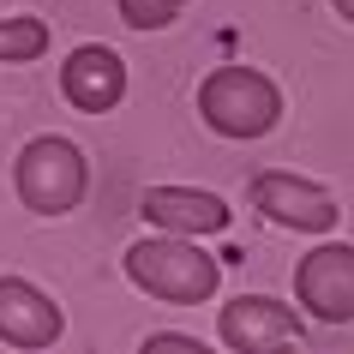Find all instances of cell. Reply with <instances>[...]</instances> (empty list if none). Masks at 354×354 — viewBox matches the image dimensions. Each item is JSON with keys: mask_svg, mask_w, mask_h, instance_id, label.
Instances as JSON below:
<instances>
[{"mask_svg": "<svg viewBox=\"0 0 354 354\" xmlns=\"http://www.w3.org/2000/svg\"><path fill=\"white\" fill-rule=\"evenodd\" d=\"M127 277H132V288H145L150 300L198 306V300L216 295L223 259H210L198 241H180V234H145L138 246H127Z\"/></svg>", "mask_w": 354, "mask_h": 354, "instance_id": "6da1fadb", "label": "cell"}, {"mask_svg": "<svg viewBox=\"0 0 354 354\" xmlns=\"http://www.w3.org/2000/svg\"><path fill=\"white\" fill-rule=\"evenodd\" d=\"M198 120L216 138H264L282 120V91L259 66H216L198 84Z\"/></svg>", "mask_w": 354, "mask_h": 354, "instance_id": "7a4b0ae2", "label": "cell"}, {"mask_svg": "<svg viewBox=\"0 0 354 354\" xmlns=\"http://www.w3.org/2000/svg\"><path fill=\"white\" fill-rule=\"evenodd\" d=\"M12 187H19L24 210H37V216H66V210H78L84 192H91V162H84V150H78L73 138L42 132V138H30V145L19 150Z\"/></svg>", "mask_w": 354, "mask_h": 354, "instance_id": "3957f363", "label": "cell"}, {"mask_svg": "<svg viewBox=\"0 0 354 354\" xmlns=\"http://www.w3.org/2000/svg\"><path fill=\"white\" fill-rule=\"evenodd\" d=\"M252 210L277 228H295V234H330L336 216H342L330 187H318L306 174H288V168H264L252 180Z\"/></svg>", "mask_w": 354, "mask_h": 354, "instance_id": "277c9868", "label": "cell"}, {"mask_svg": "<svg viewBox=\"0 0 354 354\" xmlns=\"http://www.w3.org/2000/svg\"><path fill=\"white\" fill-rule=\"evenodd\" d=\"M216 336L234 354H300V313L277 295H234L216 313Z\"/></svg>", "mask_w": 354, "mask_h": 354, "instance_id": "5b68a950", "label": "cell"}, {"mask_svg": "<svg viewBox=\"0 0 354 354\" xmlns=\"http://www.w3.org/2000/svg\"><path fill=\"white\" fill-rule=\"evenodd\" d=\"M295 300L318 324H354V246L348 241H318L295 264Z\"/></svg>", "mask_w": 354, "mask_h": 354, "instance_id": "8992f818", "label": "cell"}, {"mask_svg": "<svg viewBox=\"0 0 354 354\" xmlns=\"http://www.w3.org/2000/svg\"><path fill=\"white\" fill-rule=\"evenodd\" d=\"M60 96L78 114H114L120 96H127V60L102 42H78L60 66Z\"/></svg>", "mask_w": 354, "mask_h": 354, "instance_id": "52a82bcc", "label": "cell"}, {"mask_svg": "<svg viewBox=\"0 0 354 354\" xmlns=\"http://www.w3.org/2000/svg\"><path fill=\"white\" fill-rule=\"evenodd\" d=\"M138 216H145L156 234L205 241V234H223L234 210H228L216 192H198V187H145V198H138Z\"/></svg>", "mask_w": 354, "mask_h": 354, "instance_id": "ba28073f", "label": "cell"}, {"mask_svg": "<svg viewBox=\"0 0 354 354\" xmlns=\"http://www.w3.org/2000/svg\"><path fill=\"white\" fill-rule=\"evenodd\" d=\"M66 330V313L24 277H0V342L6 348H55Z\"/></svg>", "mask_w": 354, "mask_h": 354, "instance_id": "9c48e42d", "label": "cell"}, {"mask_svg": "<svg viewBox=\"0 0 354 354\" xmlns=\"http://www.w3.org/2000/svg\"><path fill=\"white\" fill-rule=\"evenodd\" d=\"M48 24L42 19H0V66H30V60H42L48 55Z\"/></svg>", "mask_w": 354, "mask_h": 354, "instance_id": "30bf717a", "label": "cell"}, {"mask_svg": "<svg viewBox=\"0 0 354 354\" xmlns=\"http://www.w3.org/2000/svg\"><path fill=\"white\" fill-rule=\"evenodd\" d=\"M180 6L187 0H114V12H120L127 30H162V24L180 19Z\"/></svg>", "mask_w": 354, "mask_h": 354, "instance_id": "8fae6325", "label": "cell"}, {"mask_svg": "<svg viewBox=\"0 0 354 354\" xmlns=\"http://www.w3.org/2000/svg\"><path fill=\"white\" fill-rule=\"evenodd\" d=\"M138 354H210V348L198 336H187V330H156V336L138 342Z\"/></svg>", "mask_w": 354, "mask_h": 354, "instance_id": "7c38bea8", "label": "cell"}, {"mask_svg": "<svg viewBox=\"0 0 354 354\" xmlns=\"http://www.w3.org/2000/svg\"><path fill=\"white\" fill-rule=\"evenodd\" d=\"M330 6H336V19H348V24H354V0H330Z\"/></svg>", "mask_w": 354, "mask_h": 354, "instance_id": "4fadbf2b", "label": "cell"}]
</instances>
